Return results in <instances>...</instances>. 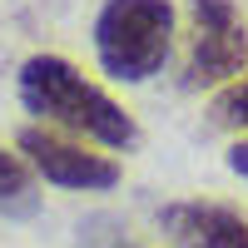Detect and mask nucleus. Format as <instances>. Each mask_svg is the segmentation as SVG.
<instances>
[{
  "mask_svg": "<svg viewBox=\"0 0 248 248\" xmlns=\"http://www.w3.org/2000/svg\"><path fill=\"white\" fill-rule=\"evenodd\" d=\"M20 105L70 134L105 144V149H129L139 139L134 119L60 55H30L20 65Z\"/></svg>",
  "mask_w": 248,
  "mask_h": 248,
  "instance_id": "1",
  "label": "nucleus"
},
{
  "mask_svg": "<svg viewBox=\"0 0 248 248\" xmlns=\"http://www.w3.org/2000/svg\"><path fill=\"white\" fill-rule=\"evenodd\" d=\"M174 45V5L169 0H105L94 20V55L105 75L124 85H144L164 70Z\"/></svg>",
  "mask_w": 248,
  "mask_h": 248,
  "instance_id": "2",
  "label": "nucleus"
},
{
  "mask_svg": "<svg viewBox=\"0 0 248 248\" xmlns=\"http://www.w3.org/2000/svg\"><path fill=\"white\" fill-rule=\"evenodd\" d=\"M248 65V30L233 0H189V60L184 90L233 85Z\"/></svg>",
  "mask_w": 248,
  "mask_h": 248,
  "instance_id": "3",
  "label": "nucleus"
},
{
  "mask_svg": "<svg viewBox=\"0 0 248 248\" xmlns=\"http://www.w3.org/2000/svg\"><path fill=\"white\" fill-rule=\"evenodd\" d=\"M20 154L30 159L35 174H45L50 184H60V189H114L119 184V164L105 159V154H90L85 144L75 139H60L50 129H20Z\"/></svg>",
  "mask_w": 248,
  "mask_h": 248,
  "instance_id": "4",
  "label": "nucleus"
},
{
  "mask_svg": "<svg viewBox=\"0 0 248 248\" xmlns=\"http://www.w3.org/2000/svg\"><path fill=\"white\" fill-rule=\"evenodd\" d=\"M159 229L179 248H248V214L229 209V203H169L159 214Z\"/></svg>",
  "mask_w": 248,
  "mask_h": 248,
  "instance_id": "5",
  "label": "nucleus"
},
{
  "mask_svg": "<svg viewBox=\"0 0 248 248\" xmlns=\"http://www.w3.org/2000/svg\"><path fill=\"white\" fill-rule=\"evenodd\" d=\"M0 214H35V184L25 159L0 149Z\"/></svg>",
  "mask_w": 248,
  "mask_h": 248,
  "instance_id": "6",
  "label": "nucleus"
},
{
  "mask_svg": "<svg viewBox=\"0 0 248 248\" xmlns=\"http://www.w3.org/2000/svg\"><path fill=\"white\" fill-rule=\"evenodd\" d=\"M209 114H214V124H223V129H248V75L218 90Z\"/></svg>",
  "mask_w": 248,
  "mask_h": 248,
  "instance_id": "7",
  "label": "nucleus"
},
{
  "mask_svg": "<svg viewBox=\"0 0 248 248\" xmlns=\"http://www.w3.org/2000/svg\"><path fill=\"white\" fill-rule=\"evenodd\" d=\"M229 169H233V174H248V139H243V144H233V154H229Z\"/></svg>",
  "mask_w": 248,
  "mask_h": 248,
  "instance_id": "8",
  "label": "nucleus"
}]
</instances>
